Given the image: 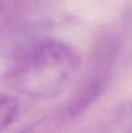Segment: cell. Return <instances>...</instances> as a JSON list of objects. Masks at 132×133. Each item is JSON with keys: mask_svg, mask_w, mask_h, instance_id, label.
Returning a JSON list of instances; mask_svg holds the SVG:
<instances>
[{"mask_svg": "<svg viewBox=\"0 0 132 133\" xmlns=\"http://www.w3.org/2000/svg\"><path fill=\"white\" fill-rule=\"evenodd\" d=\"M79 63L73 46L58 39L39 38L25 43L12 54L7 80L27 97L47 99L69 85Z\"/></svg>", "mask_w": 132, "mask_h": 133, "instance_id": "cell-1", "label": "cell"}, {"mask_svg": "<svg viewBox=\"0 0 132 133\" xmlns=\"http://www.w3.org/2000/svg\"><path fill=\"white\" fill-rule=\"evenodd\" d=\"M117 52L118 46L110 38H106L97 45L86 78L65 107L64 115L67 119H74L84 112L104 92L117 58Z\"/></svg>", "mask_w": 132, "mask_h": 133, "instance_id": "cell-2", "label": "cell"}, {"mask_svg": "<svg viewBox=\"0 0 132 133\" xmlns=\"http://www.w3.org/2000/svg\"><path fill=\"white\" fill-rule=\"evenodd\" d=\"M18 115V102L10 96H3L1 98V120L3 128L9 127L14 123Z\"/></svg>", "mask_w": 132, "mask_h": 133, "instance_id": "cell-3", "label": "cell"}, {"mask_svg": "<svg viewBox=\"0 0 132 133\" xmlns=\"http://www.w3.org/2000/svg\"><path fill=\"white\" fill-rule=\"evenodd\" d=\"M117 125L121 133H132V101L122 103L117 110Z\"/></svg>", "mask_w": 132, "mask_h": 133, "instance_id": "cell-4", "label": "cell"}]
</instances>
